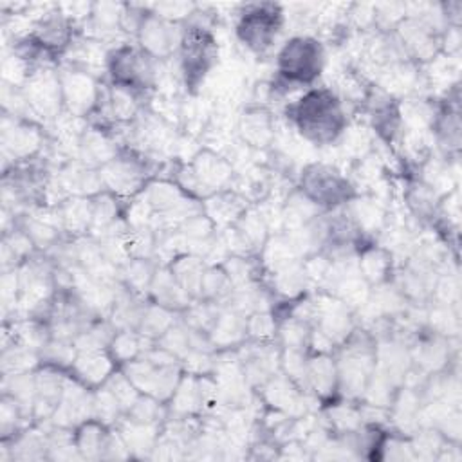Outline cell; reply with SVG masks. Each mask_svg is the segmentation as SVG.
<instances>
[{
  "mask_svg": "<svg viewBox=\"0 0 462 462\" xmlns=\"http://www.w3.org/2000/svg\"><path fill=\"white\" fill-rule=\"evenodd\" d=\"M287 117L296 132L316 146L334 144L348 126L339 96L327 88H310L287 106Z\"/></svg>",
  "mask_w": 462,
  "mask_h": 462,
  "instance_id": "cell-1",
  "label": "cell"
},
{
  "mask_svg": "<svg viewBox=\"0 0 462 462\" xmlns=\"http://www.w3.org/2000/svg\"><path fill=\"white\" fill-rule=\"evenodd\" d=\"M325 49L321 42L309 34L289 38L276 52L278 81L285 87L310 85L323 70Z\"/></svg>",
  "mask_w": 462,
  "mask_h": 462,
  "instance_id": "cell-2",
  "label": "cell"
},
{
  "mask_svg": "<svg viewBox=\"0 0 462 462\" xmlns=\"http://www.w3.org/2000/svg\"><path fill=\"white\" fill-rule=\"evenodd\" d=\"M179 72L188 90H195L218 61V43L202 23H186L177 51Z\"/></svg>",
  "mask_w": 462,
  "mask_h": 462,
  "instance_id": "cell-3",
  "label": "cell"
},
{
  "mask_svg": "<svg viewBox=\"0 0 462 462\" xmlns=\"http://www.w3.org/2000/svg\"><path fill=\"white\" fill-rule=\"evenodd\" d=\"M112 85L144 94L157 83L159 60L144 52L137 43H121L106 52L105 61Z\"/></svg>",
  "mask_w": 462,
  "mask_h": 462,
  "instance_id": "cell-4",
  "label": "cell"
},
{
  "mask_svg": "<svg viewBox=\"0 0 462 462\" xmlns=\"http://www.w3.org/2000/svg\"><path fill=\"white\" fill-rule=\"evenodd\" d=\"M300 193L318 209H337L356 199L352 182L334 166L312 162L301 170Z\"/></svg>",
  "mask_w": 462,
  "mask_h": 462,
  "instance_id": "cell-5",
  "label": "cell"
},
{
  "mask_svg": "<svg viewBox=\"0 0 462 462\" xmlns=\"http://www.w3.org/2000/svg\"><path fill=\"white\" fill-rule=\"evenodd\" d=\"M283 27V11L278 4H247L238 13L235 34L254 54L267 52Z\"/></svg>",
  "mask_w": 462,
  "mask_h": 462,
  "instance_id": "cell-6",
  "label": "cell"
},
{
  "mask_svg": "<svg viewBox=\"0 0 462 462\" xmlns=\"http://www.w3.org/2000/svg\"><path fill=\"white\" fill-rule=\"evenodd\" d=\"M103 188L114 195H135L144 189L150 175V161L135 150H119L99 168Z\"/></svg>",
  "mask_w": 462,
  "mask_h": 462,
  "instance_id": "cell-7",
  "label": "cell"
},
{
  "mask_svg": "<svg viewBox=\"0 0 462 462\" xmlns=\"http://www.w3.org/2000/svg\"><path fill=\"white\" fill-rule=\"evenodd\" d=\"M58 76L61 85L63 108L72 117L90 116L97 106L103 92L96 76L90 70L74 63H69L67 67L58 70Z\"/></svg>",
  "mask_w": 462,
  "mask_h": 462,
  "instance_id": "cell-8",
  "label": "cell"
},
{
  "mask_svg": "<svg viewBox=\"0 0 462 462\" xmlns=\"http://www.w3.org/2000/svg\"><path fill=\"white\" fill-rule=\"evenodd\" d=\"M184 25L164 20L155 14L152 9H146L139 29L135 32L137 45L155 60H166L171 54H177L182 40Z\"/></svg>",
  "mask_w": 462,
  "mask_h": 462,
  "instance_id": "cell-9",
  "label": "cell"
},
{
  "mask_svg": "<svg viewBox=\"0 0 462 462\" xmlns=\"http://www.w3.org/2000/svg\"><path fill=\"white\" fill-rule=\"evenodd\" d=\"M22 92L34 116L54 119L63 108L60 76L47 67L34 70L22 85Z\"/></svg>",
  "mask_w": 462,
  "mask_h": 462,
  "instance_id": "cell-10",
  "label": "cell"
},
{
  "mask_svg": "<svg viewBox=\"0 0 462 462\" xmlns=\"http://www.w3.org/2000/svg\"><path fill=\"white\" fill-rule=\"evenodd\" d=\"M43 144V134L40 126H36L29 119L4 116L2 126V146L4 153L11 157L13 164L31 161Z\"/></svg>",
  "mask_w": 462,
  "mask_h": 462,
  "instance_id": "cell-11",
  "label": "cell"
},
{
  "mask_svg": "<svg viewBox=\"0 0 462 462\" xmlns=\"http://www.w3.org/2000/svg\"><path fill=\"white\" fill-rule=\"evenodd\" d=\"M116 365L117 363L112 359L108 350H87L76 354L70 370L72 375L87 388H96L108 381L116 372Z\"/></svg>",
  "mask_w": 462,
  "mask_h": 462,
  "instance_id": "cell-12",
  "label": "cell"
},
{
  "mask_svg": "<svg viewBox=\"0 0 462 462\" xmlns=\"http://www.w3.org/2000/svg\"><path fill=\"white\" fill-rule=\"evenodd\" d=\"M141 193L143 200L150 206V209L153 213H159L161 217H168L173 211H180L191 202L189 195L173 180L148 182Z\"/></svg>",
  "mask_w": 462,
  "mask_h": 462,
  "instance_id": "cell-13",
  "label": "cell"
},
{
  "mask_svg": "<svg viewBox=\"0 0 462 462\" xmlns=\"http://www.w3.org/2000/svg\"><path fill=\"white\" fill-rule=\"evenodd\" d=\"M148 292L152 294L153 303L166 307L170 310H186L191 305L189 294L179 285L170 267H157Z\"/></svg>",
  "mask_w": 462,
  "mask_h": 462,
  "instance_id": "cell-14",
  "label": "cell"
},
{
  "mask_svg": "<svg viewBox=\"0 0 462 462\" xmlns=\"http://www.w3.org/2000/svg\"><path fill=\"white\" fill-rule=\"evenodd\" d=\"M305 384L319 397H330L337 390V366L328 352H318L307 357Z\"/></svg>",
  "mask_w": 462,
  "mask_h": 462,
  "instance_id": "cell-15",
  "label": "cell"
},
{
  "mask_svg": "<svg viewBox=\"0 0 462 462\" xmlns=\"http://www.w3.org/2000/svg\"><path fill=\"white\" fill-rule=\"evenodd\" d=\"M56 217L61 229L69 233H85L92 227V200L90 197L74 195L56 206Z\"/></svg>",
  "mask_w": 462,
  "mask_h": 462,
  "instance_id": "cell-16",
  "label": "cell"
},
{
  "mask_svg": "<svg viewBox=\"0 0 462 462\" xmlns=\"http://www.w3.org/2000/svg\"><path fill=\"white\" fill-rule=\"evenodd\" d=\"M238 128H240L242 139L256 148L267 146L274 137L273 117L265 108H260V106L245 110L240 117Z\"/></svg>",
  "mask_w": 462,
  "mask_h": 462,
  "instance_id": "cell-17",
  "label": "cell"
},
{
  "mask_svg": "<svg viewBox=\"0 0 462 462\" xmlns=\"http://www.w3.org/2000/svg\"><path fill=\"white\" fill-rule=\"evenodd\" d=\"M179 285L189 294L191 300H199L200 296V283L206 271V265L200 256H195L191 253H182L173 258V262L168 265Z\"/></svg>",
  "mask_w": 462,
  "mask_h": 462,
  "instance_id": "cell-18",
  "label": "cell"
},
{
  "mask_svg": "<svg viewBox=\"0 0 462 462\" xmlns=\"http://www.w3.org/2000/svg\"><path fill=\"white\" fill-rule=\"evenodd\" d=\"M357 269L366 283L381 285L388 280V271H392V254L388 249L379 245L365 247L359 253Z\"/></svg>",
  "mask_w": 462,
  "mask_h": 462,
  "instance_id": "cell-19",
  "label": "cell"
},
{
  "mask_svg": "<svg viewBox=\"0 0 462 462\" xmlns=\"http://www.w3.org/2000/svg\"><path fill=\"white\" fill-rule=\"evenodd\" d=\"M175 325L173 321V310L166 309V307H161L157 303H148L144 307V312H143V318H141V323L137 327V332L143 336V337H148V339H159L164 332H168L171 327Z\"/></svg>",
  "mask_w": 462,
  "mask_h": 462,
  "instance_id": "cell-20",
  "label": "cell"
},
{
  "mask_svg": "<svg viewBox=\"0 0 462 462\" xmlns=\"http://www.w3.org/2000/svg\"><path fill=\"white\" fill-rule=\"evenodd\" d=\"M141 339L143 336L137 330H116L108 345V354L117 365H126L143 354Z\"/></svg>",
  "mask_w": 462,
  "mask_h": 462,
  "instance_id": "cell-21",
  "label": "cell"
}]
</instances>
